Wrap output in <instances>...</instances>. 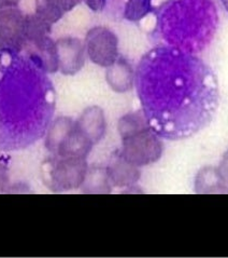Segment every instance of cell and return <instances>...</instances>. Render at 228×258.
<instances>
[{
	"instance_id": "obj_1",
	"label": "cell",
	"mask_w": 228,
	"mask_h": 258,
	"mask_svg": "<svg viewBox=\"0 0 228 258\" xmlns=\"http://www.w3.org/2000/svg\"><path fill=\"white\" fill-rule=\"evenodd\" d=\"M134 82L143 118L157 138H191L215 113L216 79L200 58L189 53L156 45L139 60Z\"/></svg>"
},
{
	"instance_id": "obj_2",
	"label": "cell",
	"mask_w": 228,
	"mask_h": 258,
	"mask_svg": "<svg viewBox=\"0 0 228 258\" xmlns=\"http://www.w3.org/2000/svg\"><path fill=\"white\" fill-rule=\"evenodd\" d=\"M55 108V89L40 58L0 50V150H23L45 138Z\"/></svg>"
},
{
	"instance_id": "obj_4",
	"label": "cell",
	"mask_w": 228,
	"mask_h": 258,
	"mask_svg": "<svg viewBox=\"0 0 228 258\" xmlns=\"http://www.w3.org/2000/svg\"><path fill=\"white\" fill-rule=\"evenodd\" d=\"M196 191L228 194V153L218 168H204L196 178Z\"/></svg>"
},
{
	"instance_id": "obj_6",
	"label": "cell",
	"mask_w": 228,
	"mask_h": 258,
	"mask_svg": "<svg viewBox=\"0 0 228 258\" xmlns=\"http://www.w3.org/2000/svg\"><path fill=\"white\" fill-rule=\"evenodd\" d=\"M104 3H105V4H107V0H104Z\"/></svg>"
},
{
	"instance_id": "obj_5",
	"label": "cell",
	"mask_w": 228,
	"mask_h": 258,
	"mask_svg": "<svg viewBox=\"0 0 228 258\" xmlns=\"http://www.w3.org/2000/svg\"><path fill=\"white\" fill-rule=\"evenodd\" d=\"M152 0H127L124 17L127 20L136 21L149 12Z\"/></svg>"
},
{
	"instance_id": "obj_3",
	"label": "cell",
	"mask_w": 228,
	"mask_h": 258,
	"mask_svg": "<svg viewBox=\"0 0 228 258\" xmlns=\"http://www.w3.org/2000/svg\"><path fill=\"white\" fill-rule=\"evenodd\" d=\"M215 27V9L207 0H171L157 10L158 36L166 45L189 54L207 47Z\"/></svg>"
}]
</instances>
